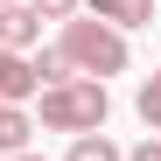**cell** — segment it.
Returning a JSON list of instances; mask_svg holds the SVG:
<instances>
[{
  "label": "cell",
  "mask_w": 161,
  "mask_h": 161,
  "mask_svg": "<svg viewBox=\"0 0 161 161\" xmlns=\"http://www.w3.org/2000/svg\"><path fill=\"white\" fill-rule=\"evenodd\" d=\"M56 49L70 56V70H77V77H98V84H105V77H119V70L133 63L126 35H119V28H105V21H91V14H70Z\"/></svg>",
  "instance_id": "1"
},
{
  "label": "cell",
  "mask_w": 161,
  "mask_h": 161,
  "mask_svg": "<svg viewBox=\"0 0 161 161\" xmlns=\"http://www.w3.org/2000/svg\"><path fill=\"white\" fill-rule=\"evenodd\" d=\"M105 112H112V91L98 77H70V84L42 91V126L49 133H105Z\"/></svg>",
  "instance_id": "2"
},
{
  "label": "cell",
  "mask_w": 161,
  "mask_h": 161,
  "mask_svg": "<svg viewBox=\"0 0 161 161\" xmlns=\"http://www.w3.org/2000/svg\"><path fill=\"white\" fill-rule=\"evenodd\" d=\"M35 42H42V14L28 7V0H7V7H0V49H14V56H28Z\"/></svg>",
  "instance_id": "3"
},
{
  "label": "cell",
  "mask_w": 161,
  "mask_h": 161,
  "mask_svg": "<svg viewBox=\"0 0 161 161\" xmlns=\"http://www.w3.org/2000/svg\"><path fill=\"white\" fill-rule=\"evenodd\" d=\"M91 21H105V28H154V0H77Z\"/></svg>",
  "instance_id": "4"
},
{
  "label": "cell",
  "mask_w": 161,
  "mask_h": 161,
  "mask_svg": "<svg viewBox=\"0 0 161 161\" xmlns=\"http://www.w3.org/2000/svg\"><path fill=\"white\" fill-rule=\"evenodd\" d=\"M42 84H35V70H28V56H14V49H0V105H21V98H35Z\"/></svg>",
  "instance_id": "5"
},
{
  "label": "cell",
  "mask_w": 161,
  "mask_h": 161,
  "mask_svg": "<svg viewBox=\"0 0 161 161\" xmlns=\"http://www.w3.org/2000/svg\"><path fill=\"white\" fill-rule=\"evenodd\" d=\"M63 161H126V147L112 140V133H77Z\"/></svg>",
  "instance_id": "6"
},
{
  "label": "cell",
  "mask_w": 161,
  "mask_h": 161,
  "mask_svg": "<svg viewBox=\"0 0 161 161\" xmlns=\"http://www.w3.org/2000/svg\"><path fill=\"white\" fill-rule=\"evenodd\" d=\"M28 133H35V119L21 112V105H0V154H21Z\"/></svg>",
  "instance_id": "7"
},
{
  "label": "cell",
  "mask_w": 161,
  "mask_h": 161,
  "mask_svg": "<svg viewBox=\"0 0 161 161\" xmlns=\"http://www.w3.org/2000/svg\"><path fill=\"white\" fill-rule=\"evenodd\" d=\"M28 70H35V84H42V91H49V84H70V77H77L63 49H42V56H28Z\"/></svg>",
  "instance_id": "8"
},
{
  "label": "cell",
  "mask_w": 161,
  "mask_h": 161,
  "mask_svg": "<svg viewBox=\"0 0 161 161\" xmlns=\"http://www.w3.org/2000/svg\"><path fill=\"white\" fill-rule=\"evenodd\" d=\"M133 112H140V119H147V126L161 133V70L147 77V84H140V91H133Z\"/></svg>",
  "instance_id": "9"
},
{
  "label": "cell",
  "mask_w": 161,
  "mask_h": 161,
  "mask_svg": "<svg viewBox=\"0 0 161 161\" xmlns=\"http://www.w3.org/2000/svg\"><path fill=\"white\" fill-rule=\"evenodd\" d=\"M28 7H35L42 21H70V14H77V0H28Z\"/></svg>",
  "instance_id": "10"
},
{
  "label": "cell",
  "mask_w": 161,
  "mask_h": 161,
  "mask_svg": "<svg viewBox=\"0 0 161 161\" xmlns=\"http://www.w3.org/2000/svg\"><path fill=\"white\" fill-rule=\"evenodd\" d=\"M126 161H161V140H140V147H126Z\"/></svg>",
  "instance_id": "11"
},
{
  "label": "cell",
  "mask_w": 161,
  "mask_h": 161,
  "mask_svg": "<svg viewBox=\"0 0 161 161\" xmlns=\"http://www.w3.org/2000/svg\"><path fill=\"white\" fill-rule=\"evenodd\" d=\"M7 161H42V154H28V147H21V154H7Z\"/></svg>",
  "instance_id": "12"
},
{
  "label": "cell",
  "mask_w": 161,
  "mask_h": 161,
  "mask_svg": "<svg viewBox=\"0 0 161 161\" xmlns=\"http://www.w3.org/2000/svg\"><path fill=\"white\" fill-rule=\"evenodd\" d=\"M0 7H7V0H0Z\"/></svg>",
  "instance_id": "13"
}]
</instances>
